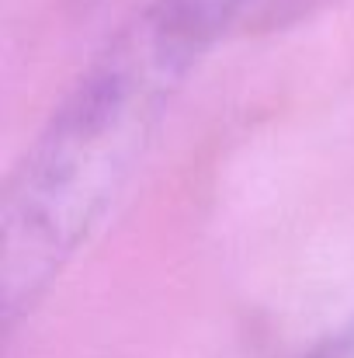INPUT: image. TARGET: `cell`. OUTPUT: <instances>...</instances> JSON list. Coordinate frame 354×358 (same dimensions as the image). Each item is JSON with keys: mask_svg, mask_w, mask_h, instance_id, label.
I'll use <instances>...</instances> for the list:
<instances>
[{"mask_svg": "<svg viewBox=\"0 0 354 358\" xmlns=\"http://www.w3.org/2000/svg\"><path fill=\"white\" fill-rule=\"evenodd\" d=\"M264 0H146L77 70L0 206L3 324L28 320L98 237L202 63Z\"/></svg>", "mask_w": 354, "mask_h": 358, "instance_id": "obj_1", "label": "cell"}, {"mask_svg": "<svg viewBox=\"0 0 354 358\" xmlns=\"http://www.w3.org/2000/svg\"><path fill=\"white\" fill-rule=\"evenodd\" d=\"M295 358H354V313L341 320L334 331H327L320 341L302 348Z\"/></svg>", "mask_w": 354, "mask_h": 358, "instance_id": "obj_2", "label": "cell"}]
</instances>
